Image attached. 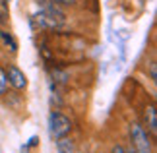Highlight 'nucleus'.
Returning a JSON list of instances; mask_svg holds the SVG:
<instances>
[{
	"instance_id": "obj_1",
	"label": "nucleus",
	"mask_w": 157,
	"mask_h": 153,
	"mask_svg": "<svg viewBox=\"0 0 157 153\" xmlns=\"http://www.w3.org/2000/svg\"><path fill=\"white\" fill-rule=\"evenodd\" d=\"M33 23L41 29H60L66 23V14L56 4L49 2V0H43L41 10L33 16Z\"/></svg>"
},
{
	"instance_id": "obj_2",
	"label": "nucleus",
	"mask_w": 157,
	"mask_h": 153,
	"mask_svg": "<svg viewBox=\"0 0 157 153\" xmlns=\"http://www.w3.org/2000/svg\"><path fill=\"white\" fill-rule=\"evenodd\" d=\"M130 138H132V145H134L136 153H153L151 138H149V134L146 132V128L142 124L134 122L130 126Z\"/></svg>"
},
{
	"instance_id": "obj_3",
	"label": "nucleus",
	"mask_w": 157,
	"mask_h": 153,
	"mask_svg": "<svg viewBox=\"0 0 157 153\" xmlns=\"http://www.w3.org/2000/svg\"><path fill=\"white\" fill-rule=\"evenodd\" d=\"M72 130V120L68 116L60 114V113H51L49 114V132L54 140L66 138Z\"/></svg>"
},
{
	"instance_id": "obj_4",
	"label": "nucleus",
	"mask_w": 157,
	"mask_h": 153,
	"mask_svg": "<svg viewBox=\"0 0 157 153\" xmlns=\"http://www.w3.org/2000/svg\"><path fill=\"white\" fill-rule=\"evenodd\" d=\"M6 78H8V83L14 89H25L27 87V78H25V74H23L17 66H8V70H6Z\"/></svg>"
},
{
	"instance_id": "obj_5",
	"label": "nucleus",
	"mask_w": 157,
	"mask_h": 153,
	"mask_svg": "<svg viewBox=\"0 0 157 153\" xmlns=\"http://www.w3.org/2000/svg\"><path fill=\"white\" fill-rule=\"evenodd\" d=\"M144 122H146L147 130L151 132V136H155L157 134V111L153 105L146 107V111H144Z\"/></svg>"
},
{
	"instance_id": "obj_6",
	"label": "nucleus",
	"mask_w": 157,
	"mask_h": 153,
	"mask_svg": "<svg viewBox=\"0 0 157 153\" xmlns=\"http://www.w3.org/2000/svg\"><path fill=\"white\" fill-rule=\"evenodd\" d=\"M0 41H2V43H4V47H6V48H10L12 52H16V51H17V41L14 39V35L8 33L6 29H0Z\"/></svg>"
},
{
	"instance_id": "obj_7",
	"label": "nucleus",
	"mask_w": 157,
	"mask_h": 153,
	"mask_svg": "<svg viewBox=\"0 0 157 153\" xmlns=\"http://www.w3.org/2000/svg\"><path fill=\"white\" fill-rule=\"evenodd\" d=\"M56 147H58V153H74V142L68 138H60L56 140Z\"/></svg>"
},
{
	"instance_id": "obj_8",
	"label": "nucleus",
	"mask_w": 157,
	"mask_h": 153,
	"mask_svg": "<svg viewBox=\"0 0 157 153\" xmlns=\"http://www.w3.org/2000/svg\"><path fill=\"white\" fill-rule=\"evenodd\" d=\"M6 87H8V78H6V72L0 68V95L6 91Z\"/></svg>"
},
{
	"instance_id": "obj_9",
	"label": "nucleus",
	"mask_w": 157,
	"mask_h": 153,
	"mask_svg": "<svg viewBox=\"0 0 157 153\" xmlns=\"http://www.w3.org/2000/svg\"><path fill=\"white\" fill-rule=\"evenodd\" d=\"M49 2L56 4V6H74L76 0H49Z\"/></svg>"
},
{
	"instance_id": "obj_10",
	"label": "nucleus",
	"mask_w": 157,
	"mask_h": 153,
	"mask_svg": "<svg viewBox=\"0 0 157 153\" xmlns=\"http://www.w3.org/2000/svg\"><path fill=\"white\" fill-rule=\"evenodd\" d=\"M37 143H39V138H37V136H33V138H29V142H27L25 147H35Z\"/></svg>"
},
{
	"instance_id": "obj_11",
	"label": "nucleus",
	"mask_w": 157,
	"mask_h": 153,
	"mask_svg": "<svg viewBox=\"0 0 157 153\" xmlns=\"http://www.w3.org/2000/svg\"><path fill=\"white\" fill-rule=\"evenodd\" d=\"M113 153H126V151H124V147H120V145H117V147L113 149Z\"/></svg>"
},
{
	"instance_id": "obj_12",
	"label": "nucleus",
	"mask_w": 157,
	"mask_h": 153,
	"mask_svg": "<svg viewBox=\"0 0 157 153\" xmlns=\"http://www.w3.org/2000/svg\"><path fill=\"white\" fill-rule=\"evenodd\" d=\"M124 151H126V149H124ZM126 153H136V151H134V147H130V149L126 151Z\"/></svg>"
}]
</instances>
